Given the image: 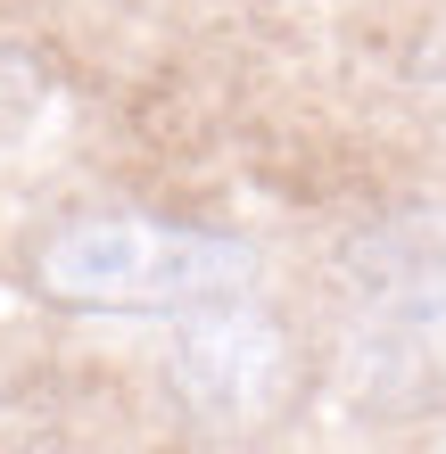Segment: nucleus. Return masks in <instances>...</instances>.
<instances>
[{
  "label": "nucleus",
  "instance_id": "nucleus-1",
  "mask_svg": "<svg viewBox=\"0 0 446 454\" xmlns=\"http://www.w3.org/2000/svg\"><path fill=\"white\" fill-rule=\"evenodd\" d=\"M25 281L67 314H191L240 298L256 281V248L207 223L141 215V207H91L34 239Z\"/></svg>",
  "mask_w": 446,
  "mask_h": 454
},
{
  "label": "nucleus",
  "instance_id": "nucleus-2",
  "mask_svg": "<svg viewBox=\"0 0 446 454\" xmlns=\"http://www.w3.org/2000/svg\"><path fill=\"white\" fill-rule=\"evenodd\" d=\"M306 388V356L281 314L248 298L191 306V323L174 339V396L207 430H273Z\"/></svg>",
  "mask_w": 446,
  "mask_h": 454
},
{
  "label": "nucleus",
  "instance_id": "nucleus-3",
  "mask_svg": "<svg viewBox=\"0 0 446 454\" xmlns=\"http://www.w3.org/2000/svg\"><path fill=\"white\" fill-rule=\"evenodd\" d=\"M348 388L364 413H446V264H405L364 298Z\"/></svg>",
  "mask_w": 446,
  "mask_h": 454
}]
</instances>
